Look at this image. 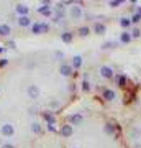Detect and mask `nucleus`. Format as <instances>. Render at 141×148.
Masks as SVG:
<instances>
[{
	"instance_id": "20e7f679",
	"label": "nucleus",
	"mask_w": 141,
	"mask_h": 148,
	"mask_svg": "<svg viewBox=\"0 0 141 148\" xmlns=\"http://www.w3.org/2000/svg\"><path fill=\"white\" fill-rule=\"evenodd\" d=\"M28 95H30L31 99H36L38 95H40V89H38L36 86H30V87H28Z\"/></svg>"
},
{
	"instance_id": "f8f14e48",
	"label": "nucleus",
	"mask_w": 141,
	"mask_h": 148,
	"mask_svg": "<svg viewBox=\"0 0 141 148\" xmlns=\"http://www.w3.org/2000/svg\"><path fill=\"white\" fill-rule=\"evenodd\" d=\"M7 64V59H0V68H2V66H5Z\"/></svg>"
},
{
	"instance_id": "7ed1b4c3",
	"label": "nucleus",
	"mask_w": 141,
	"mask_h": 148,
	"mask_svg": "<svg viewBox=\"0 0 141 148\" xmlns=\"http://www.w3.org/2000/svg\"><path fill=\"white\" fill-rule=\"evenodd\" d=\"M10 33H12L10 25H7V23H3V25H0V36H8Z\"/></svg>"
},
{
	"instance_id": "9b49d317",
	"label": "nucleus",
	"mask_w": 141,
	"mask_h": 148,
	"mask_svg": "<svg viewBox=\"0 0 141 148\" xmlns=\"http://www.w3.org/2000/svg\"><path fill=\"white\" fill-rule=\"evenodd\" d=\"M0 148H15L13 145H10V143H5V145H2Z\"/></svg>"
},
{
	"instance_id": "4468645a",
	"label": "nucleus",
	"mask_w": 141,
	"mask_h": 148,
	"mask_svg": "<svg viewBox=\"0 0 141 148\" xmlns=\"http://www.w3.org/2000/svg\"><path fill=\"white\" fill-rule=\"evenodd\" d=\"M0 147H2V138H0Z\"/></svg>"
},
{
	"instance_id": "0eeeda50",
	"label": "nucleus",
	"mask_w": 141,
	"mask_h": 148,
	"mask_svg": "<svg viewBox=\"0 0 141 148\" xmlns=\"http://www.w3.org/2000/svg\"><path fill=\"white\" fill-rule=\"evenodd\" d=\"M31 130H33L35 133H40V132H41V127H40V123H36V122H35V123L31 125Z\"/></svg>"
},
{
	"instance_id": "ddd939ff",
	"label": "nucleus",
	"mask_w": 141,
	"mask_h": 148,
	"mask_svg": "<svg viewBox=\"0 0 141 148\" xmlns=\"http://www.w3.org/2000/svg\"><path fill=\"white\" fill-rule=\"evenodd\" d=\"M5 51V48H0V53H3Z\"/></svg>"
},
{
	"instance_id": "f257e3e1",
	"label": "nucleus",
	"mask_w": 141,
	"mask_h": 148,
	"mask_svg": "<svg viewBox=\"0 0 141 148\" xmlns=\"http://www.w3.org/2000/svg\"><path fill=\"white\" fill-rule=\"evenodd\" d=\"M0 133H2V137H13L15 135V127L12 123H3L0 127Z\"/></svg>"
},
{
	"instance_id": "6e6552de",
	"label": "nucleus",
	"mask_w": 141,
	"mask_h": 148,
	"mask_svg": "<svg viewBox=\"0 0 141 148\" xmlns=\"http://www.w3.org/2000/svg\"><path fill=\"white\" fill-rule=\"evenodd\" d=\"M71 132H72V130H71V127H64L63 128V135H66V137H69V135H71Z\"/></svg>"
},
{
	"instance_id": "39448f33",
	"label": "nucleus",
	"mask_w": 141,
	"mask_h": 148,
	"mask_svg": "<svg viewBox=\"0 0 141 148\" xmlns=\"http://www.w3.org/2000/svg\"><path fill=\"white\" fill-rule=\"evenodd\" d=\"M30 23H31L30 16H18V25L20 27H30Z\"/></svg>"
},
{
	"instance_id": "f03ea898",
	"label": "nucleus",
	"mask_w": 141,
	"mask_h": 148,
	"mask_svg": "<svg viewBox=\"0 0 141 148\" xmlns=\"http://www.w3.org/2000/svg\"><path fill=\"white\" fill-rule=\"evenodd\" d=\"M15 12H16L20 16H28V12H30V10H28V7H26V5H23V3H18V5L15 7Z\"/></svg>"
},
{
	"instance_id": "423d86ee",
	"label": "nucleus",
	"mask_w": 141,
	"mask_h": 148,
	"mask_svg": "<svg viewBox=\"0 0 141 148\" xmlns=\"http://www.w3.org/2000/svg\"><path fill=\"white\" fill-rule=\"evenodd\" d=\"M61 74L69 76V74H71V68H69V66H63V68H61Z\"/></svg>"
},
{
	"instance_id": "9d476101",
	"label": "nucleus",
	"mask_w": 141,
	"mask_h": 148,
	"mask_svg": "<svg viewBox=\"0 0 141 148\" xmlns=\"http://www.w3.org/2000/svg\"><path fill=\"white\" fill-rule=\"evenodd\" d=\"M63 40L64 41H71V35H63Z\"/></svg>"
},
{
	"instance_id": "1a4fd4ad",
	"label": "nucleus",
	"mask_w": 141,
	"mask_h": 148,
	"mask_svg": "<svg viewBox=\"0 0 141 148\" xmlns=\"http://www.w3.org/2000/svg\"><path fill=\"white\" fill-rule=\"evenodd\" d=\"M40 32H41L40 25H33V33H40Z\"/></svg>"
}]
</instances>
